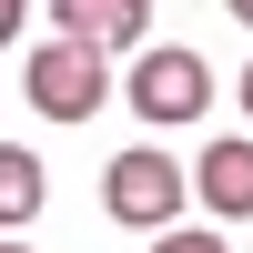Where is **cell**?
Segmentation results:
<instances>
[{
	"instance_id": "10",
	"label": "cell",
	"mask_w": 253,
	"mask_h": 253,
	"mask_svg": "<svg viewBox=\"0 0 253 253\" xmlns=\"http://www.w3.org/2000/svg\"><path fill=\"white\" fill-rule=\"evenodd\" d=\"M243 122H253V61H243Z\"/></svg>"
},
{
	"instance_id": "8",
	"label": "cell",
	"mask_w": 253,
	"mask_h": 253,
	"mask_svg": "<svg viewBox=\"0 0 253 253\" xmlns=\"http://www.w3.org/2000/svg\"><path fill=\"white\" fill-rule=\"evenodd\" d=\"M20 20H31V0H0V51L20 41Z\"/></svg>"
},
{
	"instance_id": "2",
	"label": "cell",
	"mask_w": 253,
	"mask_h": 253,
	"mask_svg": "<svg viewBox=\"0 0 253 253\" xmlns=\"http://www.w3.org/2000/svg\"><path fill=\"white\" fill-rule=\"evenodd\" d=\"M182 193H193V172H182L172 152H152V142L112 152V172H101V213H112V223H132V233H172Z\"/></svg>"
},
{
	"instance_id": "1",
	"label": "cell",
	"mask_w": 253,
	"mask_h": 253,
	"mask_svg": "<svg viewBox=\"0 0 253 253\" xmlns=\"http://www.w3.org/2000/svg\"><path fill=\"white\" fill-rule=\"evenodd\" d=\"M20 91H31V112L41 122H91L101 101H112V71H101V51L91 41H41L31 61H20Z\"/></svg>"
},
{
	"instance_id": "11",
	"label": "cell",
	"mask_w": 253,
	"mask_h": 253,
	"mask_svg": "<svg viewBox=\"0 0 253 253\" xmlns=\"http://www.w3.org/2000/svg\"><path fill=\"white\" fill-rule=\"evenodd\" d=\"M0 253H31V243H0Z\"/></svg>"
},
{
	"instance_id": "3",
	"label": "cell",
	"mask_w": 253,
	"mask_h": 253,
	"mask_svg": "<svg viewBox=\"0 0 253 253\" xmlns=\"http://www.w3.org/2000/svg\"><path fill=\"white\" fill-rule=\"evenodd\" d=\"M203 101H213V71H203V51H142V71H132V112L152 122V132H193L203 122Z\"/></svg>"
},
{
	"instance_id": "9",
	"label": "cell",
	"mask_w": 253,
	"mask_h": 253,
	"mask_svg": "<svg viewBox=\"0 0 253 253\" xmlns=\"http://www.w3.org/2000/svg\"><path fill=\"white\" fill-rule=\"evenodd\" d=\"M223 10H233V20H243V31H253V0H223Z\"/></svg>"
},
{
	"instance_id": "6",
	"label": "cell",
	"mask_w": 253,
	"mask_h": 253,
	"mask_svg": "<svg viewBox=\"0 0 253 253\" xmlns=\"http://www.w3.org/2000/svg\"><path fill=\"white\" fill-rule=\"evenodd\" d=\"M41 203H51V172H41V152H10V142H0V233H10V223H31Z\"/></svg>"
},
{
	"instance_id": "4",
	"label": "cell",
	"mask_w": 253,
	"mask_h": 253,
	"mask_svg": "<svg viewBox=\"0 0 253 253\" xmlns=\"http://www.w3.org/2000/svg\"><path fill=\"white\" fill-rule=\"evenodd\" d=\"M193 193L213 223H253V132H223L213 152L193 162Z\"/></svg>"
},
{
	"instance_id": "7",
	"label": "cell",
	"mask_w": 253,
	"mask_h": 253,
	"mask_svg": "<svg viewBox=\"0 0 253 253\" xmlns=\"http://www.w3.org/2000/svg\"><path fill=\"white\" fill-rule=\"evenodd\" d=\"M152 253H233V243H223L213 223H172V233H152Z\"/></svg>"
},
{
	"instance_id": "5",
	"label": "cell",
	"mask_w": 253,
	"mask_h": 253,
	"mask_svg": "<svg viewBox=\"0 0 253 253\" xmlns=\"http://www.w3.org/2000/svg\"><path fill=\"white\" fill-rule=\"evenodd\" d=\"M51 20L71 41H91V51H132L152 31V0H51Z\"/></svg>"
}]
</instances>
